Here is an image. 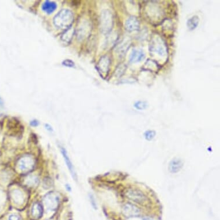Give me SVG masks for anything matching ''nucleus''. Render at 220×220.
Instances as JSON below:
<instances>
[{
	"label": "nucleus",
	"mask_w": 220,
	"mask_h": 220,
	"mask_svg": "<svg viewBox=\"0 0 220 220\" xmlns=\"http://www.w3.org/2000/svg\"><path fill=\"white\" fill-rule=\"evenodd\" d=\"M140 21L135 16H130L125 22V29L128 32H131L138 31L140 29Z\"/></svg>",
	"instance_id": "nucleus-6"
},
{
	"label": "nucleus",
	"mask_w": 220,
	"mask_h": 220,
	"mask_svg": "<svg viewBox=\"0 0 220 220\" xmlns=\"http://www.w3.org/2000/svg\"><path fill=\"white\" fill-rule=\"evenodd\" d=\"M57 7V4L56 2L50 1H46L43 4L42 9L46 14H51L56 10Z\"/></svg>",
	"instance_id": "nucleus-12"
},
{
	"label": "nucleus",
	"mask_w": 220,
	"mask_h": 220,
	"mask_svg": "<svg viewBox=\"0 0 220 220\" xmlns=\"http://www.w3.org/2000/svg\"><path fill=\"white\" fill-rule=\"evenodd\" d=\"M34 164V161L31 158L29 157H24L20 160L19 166L20 170L29 171L33 168Z\"/></svg>",
	"instance_id": "nucleus-10"
},
{
	"label": "nucleus",
	"mask_w": 220,
	"mask_h": 220,
	"mask_svg": "<svg viewBox=\"0 0 220 220\" xmlns=\"http://www.w3.org/2000/svg\"><path fill=\"white\" fill-rule=\"evenodd\" d=\"M110 59L108 56H104L100 58L97 64V69L101 76L106 77L107 76L110 70Z\"/></svg>",
	"instance_id": "nucleus-5"
},
{
	"label": "nucleus",
	"mask_w": 220,
	"mask_h": 220,
	"mask_svg": "<svg viewBox=\"0 0 220 220\" xmlns=\"http://www.w3.org/2000/svg\"><path fill=\"white\" fill-rule=\"evenodd\" d=\"M113 16L108 10L101 12L100 18V27L101 32L103 34L109 33L113 27Z\"/></svg>",
	"instance_id": "nucleus-2"
},
{
	"label": "nucleus",
	"mask_w": 220,
	"mask_h": 220,
	"mask_svg": "<svg viewBox=\"0 0 220 220\" xmlns=\"http://www.w3.org/2000/svg\"><path fill=\"white\" fill-rule=\"evenodd\" d=\"M134 106L136 109L138 110H143L146 109L148 107V104L146 101H138L134 103Z\"/></svg>",
	"instance_id": "nucleus-17"
},
{
	"label": "nucleus",
	"mask_w": 220,
	"mask_h": 220,
	"mask_svg": "<svg viewBox=\"0 0 220 220\" xmlns=\"http://www.w3.org/2000/svg\"><path fill=\"white\" fill-rule=\"evenodd\" d=\"M45 127H46V128L47 130H49L50 131H53V128H52L51 127V126H50L49 125H45Z\"/></svg>",
	"instance_id": "nucleus-24"
},
{
	"label": "nucleus",
	"mask_w": 220,
	"mask_h": 220,
	"mask_svg": "<svg viewBox=\"0 0 220 220\" xmlns=\"http://www.w3.org/2000/svg\"><path fill=\"white\" fill-rule=\"evenodd\" d=\"M42 213V207L39 203H36L32 207V215L35 218H39L41 216Z\"/></svg>",
	"instance_id": "nucleus-14"
},
{
	"label": "nucleus",
	"mask_w": 220,
	"mask_h": 220,
	"mask_svg": "<svg viewBox=\"0 0 220 220\" xmlns=\"http://www.w3.org/2000/svg\"><path fill=\"white\" fill-rule=\"evenodd\" d=\"M74 21V15L71 11L62 9L53 19V23L59 29H66L71 27Z\"/></svg>",
	"instance_id": "nucleus-1"
},
{
	"label": "nucleus",
	"mask_w": 220,
	"mask_h": 220,
	"mask_svg": "<svg viewBox=\"0 0 220 220\" xmlns=\"http://www.w3.org/2000/svg\"><path fill=\"white\" fill-rule=\"evenodd\" d=\"M9 220H20V218L17 215H11L9 217Z\"/></svg>",
	"instance_id": "nucleus-22"
},
{
	"label": "nucleus",
	"mask_w": 220,
	"mask_h": 220,
	"mask_svg": "<svg viewBox=\"0 0 220 220\" xmlns=\"http://www.w3.org/2000/svg\"><path fill=\"white\" fill-rule=\"evenodd\" d=\"M150 51L155 52L161 57H164L167 54V50L163 40L159 37H157L152 41L150 44Z\"/></svg>",
	"instance_id": "nucleus-3"
},
{
	"label": "nucleus",
	"mask_w": 220,
	"mask_h": 220,
	"mask_svg": "<svg viewBox=\"0 0 220 220\" xmlns=\"http://www.w3.org/2000/svg\"><path fill=\"white\" fill-rule=\"evenodd\" d=\"M145 58V54L141 50L134 49L132 51L130 56V63H138L141 62Z\"/></svg>",
	"instance_id": "nucleus-9"
},
{
	"label": "nucleus",
	"mask_w": 220,
	"mask_h": 220,
	"mask_svg": "<svg viewBox=\"0 0 220 220\" xmlns=\"http://www.w3.org/2000/svg\"><path fill=\"white\" fill-rule=\"evenodd\" d=\"M74 34V30H73L71 28L69 29L66 31L65 33H64V35L62 36V40L64 42H69L73 37V35Z\"/></svg>",
	"instance_id": "nucleus-16"
},
{
	"label": "nucleus",
	"mask_w": 220,
	"mask_h": 220,
	"mask_svg": "<svg viewBox=\"0 0 220 220\" xmlns=\"http://www.w3.org/2000/svg\"><path fill=\"white\" fill-rule=\"evenodd\" d=\"M145 220H153L152 219H151L150 218H149V217H146V218H145Z\"/></svg>",
	"instance_id": "nucleus-26"
},
{
	"label": "nucleus",
	"mask_w": 220,
	"mask_h": 220,
	"mask_svg": "<svg viewBox=\"0 0 220 220\" xmlns=\"http://www.w3.org/2000/svg\"><path fill=\"white\" fill-rule=\"evenodd\" d=\"M126 196L128 199L136 203L142 204L147 201L146 196L142 192L135 189H128L126 191Z\"/></svg>",
	"instance_id": "nucleus-4"
},
{
	"label": "nucleus",
	"mask_w": 220,
	"mask_h": 220,
	"mask_svg": "<svg viewBox=\"0 0 220 220\" xmlns=\"http://www.w3.org/2000/svg\"><path fill=\"white\" fill-rule=\"evenodd\" d=\"M30 125L32 126L36 127V126H38L39 125V122L37 121V120H33V121H32L30 122Z\"/></svg>",
	"instance_id": "nucleus-23"
},
{
	"label": "nucleus",
	"mask_w": 220,
	"mask_h": 220,
	"mask_svg": "<svg viewBox=\"0 0 220 220\" xmlns=\"http://www.w3.org/2000/svg\"><path fill=\"white\" fill-rule=\"evenodd\" d=\"M125 70V67L121 66L119 68L117 69V71L116 72V74L118 75V77H121V76L124 73V71Z\"/></svg>",
	"instance_id": "nucleus-20"
},
{
	"label": "nucleus",
	"mask_w": 220,
	"mask_h": 220,
	"mask_svg": "<svg viewBox=\"0 0 220 220\" xmlns=\"http://www.w3.org/2000/svg\"><path fill=\"white\" fill-rule=\"evenodd\" d=\"M183 166V161L179 158H174L170 161L168 166V170L172 173H176L179 172Z\"/></svg>",
	"instance_id": "nucleus-11"
},
{
	"label": "nucleus",
	"mask_w": 220,
	"mask_h": 220,
	"mask_svg": "<svg viewBox=\"0 0 220 220\" xmlns=\"http://www.w3.org/2000/svg\"><path fill=\"white\" fill-rule=\"evenodd\" d=\"M156 131H153V130H148V131H146L144 135H145V138L146 140L148 141H151L152 139L154 138V137H155L156 135Z\"/></svg>",
	"instance_id": "nucleus-18"
},
{
	"label": "nucleus",
	"mask_w": 220,
	"mask_h": 220,
	"mask_svg": "<svg viewBox=\"0 0 220 220\" xmlns=\"http://www.w3.org/2000/svg\"><path fill=\"white\" fill-rule=\"evenodd\" d=\"M62 65L68 67V68H73L74 67V62L73 61H72L71 59H65L62 62Z\"/></svg>",
	"instance_id": "nucleus-19"
},
{
	"label": "nucleus",
	"mask_w": 220,
	"mask_h": 220,
	"mask_svg": "<svg viewBox=\"0 0 220 220\" xmlns=\"http://www.w3.org/2000/svg\"><path fill=\"white\" fill-rule=\"evenodd\" d=\"M128 47H130V43L125 42L122 43L116 49L118 54L121 56H123L127 51Z\"/></svg>",
	"instance_id": "nucleus-15"
},
{
	"label": "nucleus",
	"mask_w": 220,
	"mask_h": 220,
	"mask_svg": "<svg viewBox=\"0 0 220 220\" xmlns=\"http://www.w3.org/2000/svg\"><path fill=\"white\" fill-rule=\"evenodd\" d=\"M61 153L63 156L66 164L69 170H70V172L71 173V175H72L73 178H74L75 180H76L77 179V175H76V171H75L74 168L73 167V165L71 163V160L69 157L68 155V153H67L66 149H65L63 147H61Z\"/></svg>",
	"instance_id": "nucleus-8"
},
{
	"label": "nucleus",
	"mask_w": 220,
	"mask_h": 220,
	"mask_svg": "<svg viewBox=\"0 0 220 220\" xmlns=\"http://www.w3.org/2000/svg\"><path fill=\"white\" fill-rule=\"evenodd\" d=\"M89 198H90V200L91 202V203H92V205L93 207L94 208L96 209V203L95 200V198H94L93 195L89 194Z\"/></svg>",
	"instance_id": "nucleus-21"
},
{
	"label": "nucleus",
	"mask_w": 220,
	"mask_h": 220,
	"mask_svg": "<svg viewBox=\"0 0 220 220\" xmlns=\"http://www.w3.org/2000/svg\"><path fill=\"white\" fill-rule=\"evenodd\" d=\"M4 105V101L2 98L0 97V106H2Z\"/></svg>",
	"instance_id": "nucleus-25"
},
{
	"label": "nucleus",
	"mask_w": 220,
	"mask_h": 220,
	"mask_svg": "<svg viewBox=\"0 0 220 220\" xmlns=\"http://www.w3.org/2000/svg\"><path fill=\"white\" fill-rule=\"evenodd\" d=\"M123 212L125 216L130 217L138 216L140 214V210L138 207L131 203H126L123 207Z\"/></svg>",
	"instance_id": "nucleus-7"
},
{
	"label": "nucleus",
	"mask_w": 220,
	"mask_h": 220,
	"mask_svg": "<svg viewBox=\"0 0 220 220\" xmlns=\"http://www.w3.org/2000/svg\"><path fill=\"white\" fill-rule=\"evenodd\" d=\"M199 23V18L198 16H194L187 21V27L190 31H193L197 29Z\"/></svg>",
	"instance_id": "nucleus-13"
}]
</instances>
